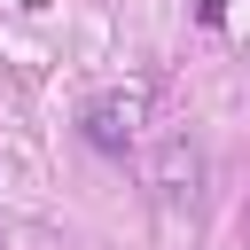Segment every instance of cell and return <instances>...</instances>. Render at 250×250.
<instances>
[{"label": "cell", "instance_id": "cell-1", "mask_svg": "<svg viewBox=\"0 0 250 250\" xmlns=\"http://www.w3.org/2000/svg\"><path fill=\"white\" fill-rule=\"evenodd\" d=\"M148 188H156L164 211H195V203H203V148H195L188 133H172V141L156 148V164H148Z\"/></svg>", "mask_w": 250, "mask_h": 250}, {"label": "cell", "instance_id": "cell-2", "mask_svg": "<svg viewBox=\"0 0 250 250\" xmlns=\"http://www.w3.org/2000/svg\"><path fill=\"white\" fill-rule=\"evenodd\" d=\"M141 109H148V102L125 86V94H102V102H86V117H78V125H86V141H94V148L125 156V148L141 141Z\"/></svg>", "mask_w": 250, "mask_h": 250}]
</instances>
